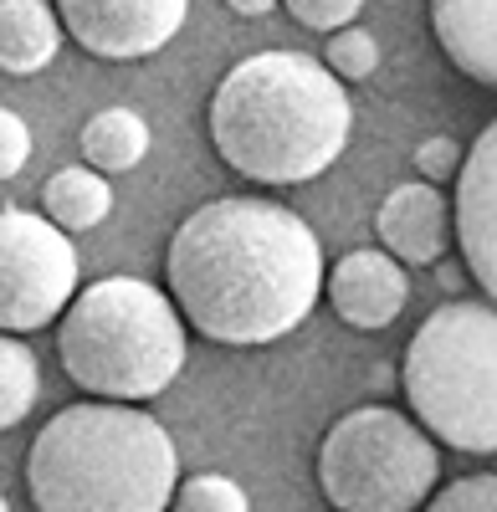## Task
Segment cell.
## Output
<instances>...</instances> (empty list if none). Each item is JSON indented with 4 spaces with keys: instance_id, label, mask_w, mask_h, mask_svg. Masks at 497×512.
Returning a JSON list of instances; mask_svg holds the SVG:
<instances>
[{
    "instance_id": "obj_19",
    "label": "cell",
    "mask_w": 497,
    "mask_h": 512,
    "mask_svg": "<svg viewBox=\"0 0 497 512\" xmlns=\"http://www.w3.org/2000/svg\"><path fill=\"white\" fill-rule=\"evenodd\" d=\"M426 512H497V477H462L426 497Z\"/></svg>"
},
{
    "instance_id": "obj_1",
    "label": "cell",
    "mask_w": 497,
    "mask_h": 512,
    "mask_svg": "<svg viewBox=\"0 0 497 512\" xmlns=\"http://www.w3.org/2000/svg\"><path fill=\"white\" fill-rule=\"evenodd\" d=\"M164 287L211 344H277L318 303L323 246L298 210L226 195L180 221L164 251Z\"/></svg>"
},
{
    "instance_id": "obj_17",
    "label": "cell",
    "mask_w": 497,
    "mask_h": 512,
    "mask_svg": "<svg viewBox=\"0 0 497 512\" xmlns=\"http://www.w3.org/2000/svg\"><path fill=\"white\" fill-rule=\"evenodd\" d=\"M323 67L334 72L339 82H364L369 72L380 67V41L369 36L364 26H339V31H328V52H323Z\"/></svg>"
},
{
    "instance_id": "obj_23",
    "label": "cell",
    "mask_w": 497,
    "mask_h": 512,
    "mask_svg": "<svg viewBox=\"0 0 497 512\" xmlns=\"http://www.w3.org/2000/svg\"><path fill=\"white\" fill-rule=\"evenodd\" d=\"M226 6L236 11V16H246V21H257V16H267V11H277L282 0H226Z\"/></svg>"
},
{
    "instance_id": "obj_11",
    "label": "cell",
    "mask_w": 497,
    "mask_h": 512,
    "mask_svg": "<svg viewBox=\"0 0 497 512\" xmlns=\"http://www.w3.org/2000/svg\"><path fill=\"white\" fill-rule=\"evenodd\" d=\"M375 231L400 267H431L441 262V251L451 241V205L431 180L395 185L375 216Z\"/></svg>"
},
{
    "instance_id": "obj_7",
    "label": "cell",
    "mask_w": 497,
    "mask_h": 512,
    "mask_svg": "<svg viewBox=\"0 0 497 512\" xmlns=\"http://www.w3.org/2000/svg\"><path fill=\"white\" fill-rule=\"evenodd\" d=\"M72 292V236L36 210H0V333H31L57 323Z\"/></svg>"
},
{
    "instance_id": "obj_14",
    "label": "cell",
    "mask_w": 497,
    "mask_h": 512,
    "mask_svg": "<svg viewBox=\"0 0 497 512\" xmlns=\"http://www.w3.org/2000/svg\"><path fill=\"white\" fill-rule=\"evenodd\" d=\"M41 205H47V221L52 226H62L67 236H77V231H93V226L108 221L113 190H108V180L98 175L93 164H67V169H57V175L47 180Z\"/></svg>"
},
{
    "instance_id": "obj_4",
    "label": "cell",
    "mask_w": 497,
    "mask_h": 512,
    "mask_svg": "<svg viewBox=\"0 0 497 512\" xmlns=\"http://www.w3.org/2000/svg\"><path fill=\"white\" fill-rule=\"evenodd\" d=\"M57 359L82 395L154 400L185 369V318L164 287L103 277L62 308Z\"/></svg>"
},
{
    "instance_id": "obj_5",
    "label": "cell",
    "mask_w": 497,
    "mask_h": 512,
    "mask_svg": "<svg viewBox=\"0 0 497 512\" xmlns=\"http://www.w3.org/2000/svg\"><path fill=\"white\" fill-rule=\"evenodd\" d=\"M400 384L431 441L467 456L497 451V303L451 297L405 344Z\"/></svg>"
},
{
    "instance_id": "obj_12",
    "label": "cell",
    "mask_w": 497,
    "mask_h": 512,
    "mask_svg": "<svg viewBox=\"0 0 497 512\" xmlns=\"http://www.w3.org/2000/svg\"><path fill=\"white\" fill-rule=\"evenodd\" d=\"M431 31L451 67L497 93V0H431Z\"/></svg>"
},
{
    "instance_id": "obj_16",
    "label": "cell",
    "mask_w": 497,
    "mask_h": 512,
    "mask_svg": "<svg viewBox=\"0 0 497 512\" xmlns=\"http://www.w3.org/2000/svg\"><path fill=\"white\" fill-rule=\"evenodd\" d=\"M41 395V369H36V354L21 344L16 333H0V431H11L31 415Z\"/></svg>"
},
{
    "instance_id": "obj_9",
    "label": "cell",
    "mask_w": 497,
    "mask_h": 512,
    "mask_svg": "<svg viewBox=\"0 0 497 512\" xmlns=\"http://www.w3.org/2000/svg\"><path fill=\"white\" fill-rule=\"evenodd\" d=\"M451 221H457V246L467 272L482 282L487 303H497V118L462 154Z\"/></svg>"
},
{
    "instance_id": "obj_8",
    "label": "cell",
    "mask_w": 497,
    "mask_h": 512,
    "mask_svg": "<svg viewBox=\"0 0 497 512\" xmlns=\"http://www.w3.org/2000/svg\"><path fill=\"white\" fill-rule=\"evenodd\" d=\"M190 0H57V21L82 52L103 62H139L170 47Z\"/></svg>"
},
{
    "instance_id": "obj_18",
    "label": "cell",
    "mask_w": 497,
    "mask_h": 512,
    "mask_svg": "<svg viewBox=\"0 0 497 512\" xmlns=\"http://www.w3.org/2000/svg\"><path fill=\"white\" fill-rule=\"evenodd\" d=\"M170 512H252V502H246L241 482H231L221 472H200V477L175 482Z\"/></svg>"
},
{
    "instance_id": "obj_6",
    "label": "cell",
    "mask_w": 497,
    "mask_h": 512,
    "mask_svg": "<svg viewBox=\"0 0 497 512\" xmlns=\"http://www.w3.org/2000/svg\"><path fill=\"white\" fill-rule=\"evenodd\" d=\"M436 482V441L390 405H359L339 415L318 446V487L339 512H416Z\"/></svg>"
},
{
    "instance_id": "obj_20",
    "label": "cell",
    "mask_w": 497,
    "mask_h": 512,
    "mask_svg": "<svg viewBox=\"0 0 497 512\" xmlns=\"http://www.w3.org/2000/svg\"><path fill=\"white\" fill-rule=\"evenodd\" d=\"M359 11H364V0H287V16L308 31H323V36L349 26Z\"/></svg>"
},
{
    "instance_id": "obj_15",
    "label": "cell",
    "mask_w": 497,
    "mask_h": 512,
    "mask_svg": "<svg viewBox=\"0 0 497 512\" xmlns=\"http://www.w3.org/2000/svg\"><path fill=\"white\" fill-rule=\"evenodd\" d=\"M149 154V123L134 108H103L82 123V164L98 175H123Z\"/></svg>"
},
{
    "instance_id": "obj_3",
    "label": "cell",
    "mask_w": 497,
    "mask_h": 512,
    "mask_svg": "<svg viewBox=\"0 0 497 512\" xmlns=\"http://www.w3.org/2000/svg\"><path fill=\"white\" fill-rule=\"evenodd\" d=\"M180 451L134 405L82 400L57 410L26 456L36 512H170Z\"/></svg>"
},
{
    "instance_id": "obj_22",
    "label": "cell",
    "mask_w": 497,
    "mask_h": 512,
    "mask_svg": "<svg viewBox=\"0 0 497 512\" xmlns=\"http://www.w3.org/2000/svg\"><path fill=\"white\" fill-rule=\"evenodd\" d=\"M416 164H421V175H426L431 185H441V180H451V175L462 169V149H457V139L436 134V139H426V144L416 149Z\"/></svg>"
},
{
    "instance_id": "obj_13",
    "label": "cell",
    "mask_w": 497,
    "mask_h": 512,
    "mask_svg": "<svg viewBox=\"0 0 497 512\" xmlns=\"http://www.w3.org/2000/svg\"><path fill=\"white\" fill-rule=\"evenodd\" d=\"M62 21L47 0H0V72L31 77L57 62Z\"/></svg>"
},
{
    "instance_id": "obj_10",
    "label": "cell",
    "mask_w": 497,
    "mask_h": 512,
    "mask_svg": "<svg viewBox=\"0 0 497 512\" xmlns=\"http://www.w3.org/2000/svg\"><path fill=\"white\" fill-rule=\"evenodd\" d=\"M328 303H334V313L359 328V333H380L390 328L405 303H410V277L405 267L395 262L390 251H375V246H364V251H349L339 256V267L328 272Z\"/></svg>"
},
{
    "instance_id": "obj_2",
    "label": "cell",
    "mask_w": 497,
    "mask_h": 512,
    "mask_svg": "<svg viewBox=\"0 0 497 512\" xmlns=\"http://www.w3.org/2000/svg\"><path fill=\"white\" fill-rule=\"evenodd\" d=\"M354 108L344 82L308 52L241 57L211 98V144L257 185L318 180L349 144Z\"/></svg>"
},
{
    "instance_id": "obj_21",
    "label": "cell",
    "mask_w": 497,
    "mask_h": 512,
    "mask_svg": "<svg viewBox=\"0 0 497 512\" xmlns=\"http://www.w3.org/2000/svg\"><path fill=\"white\" fill-rule=\"evenodd\" d=\"M31 159V128L21 113L0 108V180H16Z\"/></svg>"
},
{
    "instance_id": "obj_24",
    "label": "cell",
    "mask_w": 497,
    "mask_h": 512,
    "mask_svg": "<svg viewBox=\"0 0 497 512\" xmlns=\"http://www.w3.org/2000/svg\"><path fill=\"white\" fill-rule=\"evenodd\" d=\"M0 512H11V502H6V497H0Z\"/></svg>"
}]
</instances>
